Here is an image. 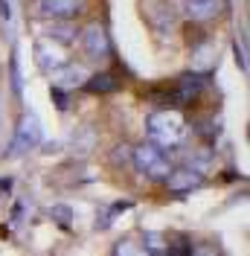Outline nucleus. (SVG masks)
<instances>
[{"label":"nucleus","mask_w":250,"mask_h":256,"mask_svg":"<svg viewBox=\"0 0 250 256\" xmlns=\"http://www.w3.org/2000/svg\"><path fill=\"white\" fill-rule=\"evenodd\" d=\"M146 131L157 148H174L189 137V122L178 108H157L146 116Z\"/></svg>","instance_id":"1"},{"label":"nucleus","mask_w":250,"mask_h":256,"mask_svg":"<svg viewBox=\"0 0 250 256\" xmlns=\"http://www.w3.org/2000/svg\"><path fill=\"white\" fill-rule=\"evenodd\" d=\"M131 163L137 166V172L152 180H166L169 172H172V163H169V154L163 148H157L152 143H142L137 148H131Z\"/></svg>","instance_id":"2"},{"label":"nucleus","mask_w":250,"mask_h":256,"mask_svg":"<svg viewBox=\"0 0 250 256\" xmlns=\"http://www.w3.org/2000/svg\"><path fill=\"white\" fill-rule=\"evenodd\" d=\"M78 38H82V47L90 58H108L110 56V35L105 30V24H99V20L88 24L78 32Z\"/></svg>","instance_id":"3"},{"label":"nucleus","mask_w":250,"mask_h":256,"mask_svg":"<svg viewBox=\"0 0 250 256\" xmlns=\"http://www.w3.org/2000/svg\"><path fill=\"white\" fill-rule=\"evenodd\" d=\"M41 143V126H38V116L35 114H24L20 122H18V131H15V140H12V154H24L35 146Z\"/></svg>","instance_id":"4"},{"label":"nucleus","mask_w":250,"mask_h":256,"mask_svg":"<svg viewBox=\"0 0 250 256\" xmlns=\"http://www.w3.org/2000/svg\"><path fill=\"white\" fill-rule=\"evenodd\" d=\"M84 0H38V15L52 20H73L82 12Z\"/></svg>","instance_id":"5"},{"label":"nucleus","mask_w":250,"mask_h":256,"mask_svg":"<svg viewBox=\"0 0 250 256\" xmlns=\"http://www.w3.org/2000/svg\"><path fill=\"white\" fill-rule=\"evenodd\" d=\"M204 76H198V73H186V76H180V79L172 84V94H174V105H186V102H192L195 96L204 90Z\"/></svg>","instance_id":"6"},{"label":"nucleus","mask_w":250,"mask_h":256,"mask_svg":"<svg viewBox=\"0 0 250 256\" xmlns=\"http://www.w3.org/2000/svg\"><path fill=\"white\" fill-rule=\"evenodd\" d=\"M166 186H169V192H174V195H186V192L201 186V175H198L195 169H172L169 178H166Z\"/></svg>","instance_id":"7"},{"label":"nucleus","mask_w":250,"mask_h":256,"mask_svg":"<svg viewBox=\"0 0 250 256\" xmlns=\"http://www.w3.org/2000/svg\"><path fill=\"white\" fill-rule=\"evenodd\" d=\"M52 79H56V88H73V84H84L88 82V73L82 67H76V64L64 62L62 67L52 70Z\"/></svg>","instance_id":"8"},{"label":"nucleus","mask_w":250,"mask_h":256,"mask_svg":"<svg viewBox=\"0 0 250 256\" xmlns=\"http://www.w3.org/2000/svg\"><path fill=\"white\" fill-rule=\"evenodd\" d=\"M186 3V15L192 20H210L218 15V0H184Z\"/></svg>","instance_id":"9"},{"label":"nucleus","mask_w":250,"mask_h":256,"mask_svg":"<svg viewBox=\"0 0 250 256\" xmlns=\"http://www.w3.org/2000/svg\"><path fill=\"white\" fill-rule=\"evenodd\" d=\"M84 88L90 94H114L120 88V79H116V73H96V76H88Z\"/></svg>","instance_id":"10"},{"label":"nucleus","mask_w":250,"mask_h":256,"mask_svg":"<svg viewBox=\"0 0 250 256\" xmlns=\"http://www.w3.org/2000/svg\"><path fill=\"white\" fill-rule=\"evenodd\" d=\"M50 35H52L58 44H73V41H76V35H78V30L70 24V20H58V24L50 30Z\"/></svg>","instance_id":"11"},{"label":"nucleus","mask_w":250,"mask_h":256,"mask_svg":"<svg viewBox=\"0 0 250 256\" xmlns=\"http://www.w3.org/2000/svg\"><path fill=\"white\" fill-rule=\"evenodd\" d=\"M166 256H189L192 254V244H189L184 236H178V239H169L166 242V250H163Z\"/></svg>","instance_id":"12"},{"label":"nucleus","mask_w":250,"mask_h":256,"mask_svg":"<svg viewBox=\"0 0 250 256\" xmlns=\"http://www.w3.org/2000/svg\"><path fill=\"white\" fill-rule=\"evenodd\" d=\"M110 256H146V250H142L137 242L122 239V242H116V248H114V254Z\"/></svg>","instance_id":"13"},{"label":"nucleus","mask_w":250,"mask_h":256,"mask_svg":"<svg viewBox=\"0 0 250 256\" xmlns=\"http://www.w3.org/2000/svg\"><path fill=\"white\" fill-rule=\"evenodd\" d=\"M142 250H146V256L163 254V250H166V239H163L160 233H146V244H142Z\"/></svg>","instance_id":"14"},{"label":"nucleus","mask_w":250,"mask_h":256,"mask_svg":"<svg viewBox=\"0 0 250 256\" xmlns=\"http://www.w3.org/2000/svg\"><path fill=\"white\" fill-rule=\"evenodd\" d=\"M50 216L62 224V227H70V222H73V212H70V207H64V204L52 207V210H50Z\"/></svg>","instance_id":"15"},{"label":"nucleus","mask_w":250,"mask_h":256,"mask_svg":"<svg viewBox=\"0 0 250 256\" xmlns=\"http://www.w3.org/2000/svg\"><path fill=\"white\" fill-rule=\"evenodd\" d=\"M110 154H114V158H110V160H114V166H120V163L128 166V163H131V148H128V146H116Z\"/></svg>","instance_id":"16"},{"label":"nucleus","mask_w":250,"mask_h":256,"mask_svg":"<svg viewBox=\"0 0 250 256\" xmlns=\"http://www.w3.org/2000/svg\"><path fill=\"white\" fill-rule=\"evenodd\" d=\"M50 96H52V102L58 105V111H67V108H70V99H67V94H64L62 88H56V84H52Z\"/></svg>","instance_id":"17"},{"label":"nucleus","mask_w":250,"mask_h":256,"mask_svg":"<svg viewBox=\"0 0 250 256\" xmlns=\"http://www.w3.org/2000/svg\"><path fill=\"white\" fill-rule=\"evenodd\" d=\"M189 256H221L216 248H210V244H201V248H192V254Z\"/></svg>","instance_id":"18"},{"label":"nucleus","mask_w":250,"mask_h":256,"mask_svg":"<svg viewBox=\"0 0 250 256\" xmlns=\"http://www.w3.org/2000/svg\"><path fill=\"white\" fill-rule=\"evenodd\" d=\"M12 190V178H0V192H9Z\"/></svg>","instance_id":"19"}]
</instances>
